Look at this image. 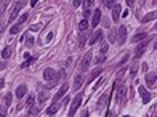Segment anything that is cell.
I'll return each instance as SVG.
<instances>
[{
    "label": "cell",
    "instance_id": "cell-1",
    "mask_svg": "<svg viewBox=\"0 0 157 117\" xmlns=\"http://www.w3.org/2000/svg\"><path fill=\"white\" fill-rule=\"evenodd\" d=\"M82 98H83V95H82V93H78V95L74 96V101H72L71 109H69V117H74V116H76L77 109L80 108V104H82Z\"/></svg>",
    "mask_w": 157,
    "mask_h": 117
},
{
    "label": "cell",
    "instance_id": "cell-2",
    "mask_svg": "<svg viewBox=\"0 0 157 117\" xmlns=\"http://www.w3.org/2000/svg\"><path fill=\"white\" fill-rule=\"evenodd\" d=\"M91 58H93V53H91V51H87L85 56L82 58V64H80V71L82 72L88 71V67H90V64H91Z\"/></svg>",
    "mask_w": 157,
    "mask_h": 117
},
{
    "label": "cell",
    "instance_id": "cell-3",
    "mask_svg": "<svg viewBox=\"0 0 157 117\" xmlns=\"http://www.w3.org/2000/svg\"><path fill=\"white\" fill-rule=\"evenodd\" d=\"M67 90H69V85H67V84H63V85H61V88L56 91V95L53 96V103H58L59 99H63L64 95L67 93Z\"/></svg>",
    "mask_w": 157,
    "mask_h": 117
},
{
    "label": "cell",
    "instance_id": "cell-4",
    "mask_svg": "<svg viewBox=\"0 0 157 117\" xmlns=\"http://www.w3.org/2000/svg\"><path fill=\"white\" fill-rule=\"evenodd\" d=\"M43 79H45V80H58L59 77H58V74H56L53 69L47 67V69L43 71Z\"/></svg>",
    "mask_w": 157,
    "mask_h": 117
},
{
    "label": "cell",
    "instance_id": "cell-5",
    "mask_svg": "<svg viewBox=\"0 0 157 117\" xmlns=\"http://www.w3.org/2000/svg\"><path fill=\"white\" fill-rule=\"evenodd\" d=\"M125 95H127V87H125V85H119L117 91H115V99L122 103L124 98H125Z\"/></svg>",
    "mask_w": 157,
    "mask_h": 117
},
{
    "label": "cell",
    "instance_id": "cell-6",
    "mask_svg": "<svg viewBox=\"0 0 157 117\" xmlns=\"http://www.w3.org/2000/svg\"><path fill=\"white\" fill-rule=\"evenodd\" d=\"M156 80H157V75L154 72H148V74H146V85H148L149 88L156 87Z\"/></svg>",
    "mask_w": 157,
    "mask_h": 117
},
{
    "label": "cell",
    "instance_id": "cell-7",
    "mask_svg": "<svg viewBox=\"0 0 157 117\" xmlns=\"http://www.w3.org/2000/svg\"><path fill=\"white\" fill-rule=\"evenodd\" d=\"M149 40H151V37H146L144 42H141L138 47H136V51H135V56H136V58H139L143 53H144V48H146V45L149 43Z\"/></svg>",
    "mask_w": 157,
    "mask_h": 117
},
{
    "label": "cell",
    "instance_id": "cell-8",
    "mask_svg": "<svg viewBox=\"0 0 157 117\" xmlns=\"http://www.w3.org/2000/svg\"><path fill=\"white\" fill-rule=\"evenodd\" d=\"M100 19H101V10L96 8L93 11V18H91V27H96L100 24Z\"/></svg>",
    "mask_w": 157,
    "mask_h": 117
},
{
    "label": "cell",
    "instance_id": "cell-9",
    "mask_svg": "<svg viewBox=\"0 0 157 117\" xmlns=\"http://www.w3.org/2000/svg\"><path fill=\"white\" fill-rule=\"evenodd\" d=\"M138 91H139V96H141V99H143V103H144V104L151 101V95H149V91L146 90L144 87H139Z\"/></svg>",
    "mask_w": 157,
    "mask_h": 117
},
{
    "label": "cell",
    "instance_id": "cell-10",
    "mask_svg": "<svg viewBox=\"0 0 157 117\" xmlns=\"http://www.w3.org/2000/svg\"><path fill=\"white\" fill-rule=\"evenodd\" d=\"M125 40H127V27L120 26V27H119V43L122 45Z\"/></svg>",
    "mask_w": 157,
    "mask_h": 117
},
{
    "label": "cell",
    "instance_id": "cell-11",
    "mask_svg": "<svg viewBox=\"0 0 157 117\" xmlns=\"http://www.w3.org/2000/svg\"><path fill=\"white\" fill-rule=\"evenodd\" d=\"M82 84H83V75L78 74V75H76V79H74V85H72V88H74V90H78V88L82 87Z\"/></svg>",
    "mask_w": 157,
    "mask_h": 117
},
{
    "label": "cell",
    "instance_id": "cell-12",
    "mask_svg": "<svg viewBox=\"0 0 157 117\" xmlns=\"http://www.w3.org/2000/svg\"><path fill=\"white\" fill-rule=\"evenodd\" d=\"M101 72H103V69H101V67H96V69H95V71L90 74V77H88V84H91V82H93L96 77H100Z\"/></svg>",
    "mask_w": 157,
    "mask_h": 117
},
{
    "label": "cell",
    "instance_id": "cell-13",
    "mask_svg": "<svg viewBox=\"0 0 157 117\" xmlns=\"http://www.w3.org/2000/svg\"><path fill=\"white\" fill-rule=\"evenodd\" d=\"M19 10H21V3H16V6H15V8H13L11 15H10V23H13V21H15V19H16V16H18Z\"/></svg>",
    "mask_w": 157,
    "mask_h": 117
},
{
    "label": "cell",
    "instance_id": "cell-14",
    "mask_svg": "<svg viewBox=\"0 0 157 117\" xmlns=\"http://www.w3.org/2000/svg\"><path fill=\"white\" fill-rule=\"evenodd\" d=\"M27 93V87L26 85H19L18 88H16V98H23Z\"/></svg>",
    "mask_w": 157,
    "mask_h": 117
},
{
    "label": "cell",
    "instance_id": "cell-15",
    "mask_svg": "<svg viewBox=\"0 0 157 117\" xmlns=\"http://www.w3.org/2000/svg\"><path fill=\"white\" fill-rule=\"evenodd\" d=\"M120 5H115L114 8H112V19L114 21H119V18H120Z\"/></svg>",
    "mask_w": 157,
    "mask_h": 117
},
{
    "label": "cell",
    "instance_id": "cell-16",
    "mask_svg": "<svg viewBox=\"0 0 157 117\" xmlns=\"http://www.w3.org/2000/svg\"><path fill=\"white\" fill-rule=\"evenodd\" d=\"M58 109H59V104H58V103H53V104L47 109V114H48V116H54L58 112Z\"/></svg>",
    "mask_w": 157,
    "mask_h": 117
},
{
    "label": "cell",
    "instance_id": "cell-17",
    "mask_svg": "<svg viewBox=\"0 0 157 117\" xmlns=\"http://www.w3.org/2000/svg\"><path fill=\"white\" fill-rule=\"evenodd\" d=\"M156 18H157V11H151V13H148L146 16H143L141 21L143 23H149V21H152V19H156Z\"/></svg>",
    "mask_w": 157,
    "mask_h": 117
},
{
    "label": "cell",
    "instance_id": "cell-18",
    "mask_svg": "<svg viewBox=\"0 0 157 117\" xmlns=\"http://www.w3.org/2000/svg\"><path fill=\"white\" fill-rule=\"evenodd\" d=\"M101 37H103V32H101V30H96V32L93 34V37L90 39V45H95V43L101 39Z\"/></svg>",
    "mask_w": 157,
    "mask_h": 117
},
{
    "label": "cell",
    "instance_id": "cell-19",
    "mask_svg": "<svg viewBox=\"0 0 157 117\" xmlns=\"http://www.w3.org/2000/svg\"><path fill=\"white\" fill-rule=\"evenodd\" d=\"M146 37H148V34H146V32H138V34H136V35L132 39V42H133V43H136V42H141V40H144Z\"/></svg>",
    "mask_w": 157,
    "mask_h": 117
},
{
    "label": "cell",
    "instance_id": "cell-20",
    "mask_svg": "<svg viewBox=\"0 0 157 117\" xmlns=\"http://www.w3.org/2000/svg\"><path fill=\"white\" fill-rule=\"evenodd\" d=\"M11 51H13L11 47H5V48L2 50V58H3V60H8L10 55H11Z\"/></svg>",
    "mask_w": 157,
    "mask_h": 117
},
{
    "label": "cell",
    "instance_id": "cell-21",
    "mask_svg": "<svg viewBox=\"0 0 157 117\" xmlns=\"http://www.w3.org/2000/svg\"><path fill=\"white\" fill-rule=\"evenodd\" d=\"M34 103H35V96L34 95H29L27 96V101H26V108H34Z\"/></svg>",
    "mask_w": 157,
    "mask_h": 117
},
{
    "label": "cell",
    "instance_id": "cell-22",
    "mask_svg": "<svg viewBox=\"0 0 157 117\" xmlns=\"http://www.w3.org/2000/svg\"><path fill=\"white\" fill-rule=\"evenodd\" d=\"M87 29H88V21L87 19H82V21L78 23V30L83 32V30H87Z\"/></svg>",
    "mask_w": 157,
    "mask_h": 117
},
{
    "label": "cell",
    "instance_id": "cell-23",
    "mask_svg": "<svg viewBox=\"0 0 157 117\" xmlns=\"http://www.w3.org/2000/svg\"><path fill=\"white\" fill-rule=\"evenodd\" d=\"M95 5V0H83V6H85V10H90L91 11V6Z\"/></svg>",
    "mask_w": 157,
    "mask_h": 117
},
{
    "label": "cell",
    "instance_id": "cell-24",
    "mask_svg": "<svg viewBox=\"0 0 157 117\" xmlns=\"http://www.w3.org/2000/svg\"><path fill=\"white\" fill-rule=\"evenodd\" d=\"M85 40H87V34H80V37H78V48L83 47Z\"/></svg>",
    "mask_w": 157,
    "mask_h": 117
},
{
    "label": "cell",
    "instance_id": "cell-25",
    "mask_svg": "<svg viewBox=\"0 0 157 117\" xmlns=\"http://www.w3.org/2000/svg\"><path fill=\"white\" fill-rule=\"evenodd\" d=\"M21 27H23V24H16V26H13L11 29H10V34H18L19 30H21Z\"/></svg>",
    "mask_w": 157,
    "mask_h": 117
},
{
    "label": "cell",
    "instance_id": "cell-26",
    "mask_svg": "<svg viewBox=\"0 0 157 117\" xmlns=\"http://www.w3.org/2000/svg\"><path fill=\"white\" fill-rule=\"evenodd\" d=\"M117 5V0H106V6H107V8H114V6Z\"/></svg>",
    "mask_w": 157,
    "mask_h": 117
},
{
    "label": "cell",
    "instance_id": "cell-27",
    "mask_svg": "<svg viewBox=\"0 0 157 117\" xmlns=\"http://www.w3.org/2000/svg\"><path fill=\"white\" fill-rule=\"evenodd\" d=\"M11 98H13L11 93H6V95H5V106H10V104H11Z\"/></svg>",
    "mask_w": 157,
    "mask_h": 117
},
{
    "label": "cell",
    "instance_id": "cell-28",
    "mask_svg": "<svg viewBox=\"0 0 157 117\" xmlns=\"http://www.w3.org/2000/svg\"><path fill=\"white\" fill-rule=\"evenodd\" d=\"M27 18H29V15H27V13H24V15H21V18L18 19V24H24V21H26Z\"/></svg>",
    "mask_w": 157,
    "mask_h": 117
},
{
    "label": "cell",
    "instance_id": "cell-29",
    "mask_svg": "<svg viewBox=\"0 0 157 117\" xmlns=\"http://www.w3.org/2000/svg\"><path fill=\"white\" fill-rule=\"evenodd\" d=\"M47 99V95H45V91H42V93H39V103L40 104H42L43 101H45Z\"/></svg>",
    "mask_w": 157,
    "mask_h": 117
},
{
    "label": "cell",
    "instance_id": "cell-30",
    "mask_svg": "<svg viewBox=\"0 0 157 117\" xmlns=\"http://www.w3.org/2000/svg\"><path fill=\"white\" fill-rule=\"evenodd\" d=\"M107 48H109L107 43H106V42H101V48H100L101 53H106V51H107Z\"/></svg>",
    "mask_w": 157,
    "mask_h": 117
},
{
    "label": "cell",
    "instance_id": "cell-31",
    "mask_svg": "<svg viewBox=\"0 0 157 117\" xmlns=\"http://www.w3.org/2000/svg\"><path fill=\"white\" fill-rule=\"evenodd\" d=\"M0 117H6V106H0Z\"/></svg>",
    "mask_w": 157,
    "mask_h": 117
},
{
    "label": "cell",
    "instance_id": "cell-32",
    "mask_svg": "<svg viewBox=\"0 0 157 117\" xmlns=\"http://www.w3.org/2000/svg\"><path fill=\"white\" fill-rule=\"evenodd\" d=\"M39 112H40V111H39V109H37V108H30L29 114H30V116H37V114H39Z\"/></svg>",
    "mask_w": 157,
    "mask_h": 117
},
{
    "label": "cell",
    "instance_id": "cell-33",
    "mask_svg": "<svg viewBox=\"0 0 157 117\" xmlns=\"http://www.w3.org/2000/svg\"><path fill=\"white\" fill-rule=\"evenodd\" d=\"M103 61H106V56H98L96 60H95V63H96V64H101Z\"/></svg>",
    "mask_w": 157,
    "mask_h": 117
},
{
    "label": "cell",
    "instance_id": "cell-34",
    "mask_svg": "<svg viewBox=\"0 0 157 117\" xmlns=\"http://www.w3.org/2000/svg\"><path fill=\"white\" fill-rule=\"evenodd\" d=\"M26 45H27V47H32V45H34V39H32V37H27Z\"/></svg>",
    "mask_w": 157,
    "mask_h": 117
},
{
    "label": "cell",
    "instance_id": "cell-35",
    "mask_svg": "<svg viewBox=\"0 0 157 117\" xmlns=\"http://www.w3.org/2000/svg\"><path fill=\"white\" fill-rule=\"evenodd\" d=\"M82 2H83V0H74V6H77V8H78V6L82 5Z\"/></svg>",
    "mask_w": 157,
    "mask_h": 117
},
{
    "label": "cell",
    "instance_id": "cell-36",
    "mask_svg": "<svg viewBox=\"0 0 157 117\" xmlns=\"http://www.w3.org/2000/svg\"><path fill=\"white\" fill-rule=\"evenodd\" d=\"M130 74H132V75H135V74H136V64H133V66H132V69H130Z\"/></svg>",
    "mask_w": 157,
    "mask_h": 117
},
{
    "label": "cell",
    "instance_id": "cell-37",
    "mask_svg": "<svg viewBox=\"0 0 157 117\" xmlns=\"http://www.w3.org/2000/svg\"><path fill=\"white\" fill-rule=\"evenodd\" d=\"M32 61H34V58H30V60H27V61H26V63H23V67H26V66H29V64H30V63H32Z\"/></svg>",
    "mask_w": 157,
    "mask_h": 117
},
{
    "label": "cell",
    "instance_id": "cell-38",
    "mask_svg": "<svg viewBox=\"0 0 157 117\" xmlns=\"http://www.w3.org/2000/svg\"><path fill=\"white\" fill-rule=\"evenodd\" d=\"M125 2H127V5H133V3H135V0H125Z\"/></svg>",
    "mask_w": 157,
    "mask_h": 117
},
{
    "label": "cell",
    "instance_id": "cell-39",
    "mask_svg": "<svg viewBox=\"0 0 157 117\" xmlns=\"http://www.w3.org/2000/svg\"><path fill=\"white\" fill-rule=\"evenodd\" d=\"M30 29H32V30H39V29H40V26H32Z\"/></svg>",
    "mask_w": 157,
    "mask_h": 117
},
{
    "label": "cell",
    "instance_id": "cell-40",
    "mask_svg": "<svg viewBox=\"0 0 157 117\" xmlns=\"http://www.w3.org/2000/svg\"><path fill=\"white\" fill-rule=\"evenodd\" d=\"M37 2H39V0H30V5L35 6V3H37Z\"/></svg>",
    "mask_w": 157,
    "mask_h": 117
},
{
    "label": "cell",
    "instance_id": "cell-41",
    "mask_svg": "<svg viewBox=\"0 0 157 117\" xmlns=\"http://www.w3.org/2000/svg\"><path fill=\"white\" fill-rule=\"evenodd\" d=\"M82 117H88V111H83V112H82Z\"/></svg>",
    "mask_w": 157,
    "mask_h": 117
},
{
    "label": "cell",
    "instance_id": "cell-42",
    "mask_svg": "<svg viewBox=\"0 0 157 117\" xmlns=\"http://www.w3.org/2000/svg\"><path fill=\"white\" fill-rule=\"evenodd\" d=\"M3 84H5V80H3V79H0V88L3 87Z\"/></svg>",
    "mask_w": 157,
    "mask_h": 117
},
{
    "label": "cell",
    "instance_id": "cell-43",
    "mask_svg": "<svg viewBox=\"0 0 157 117\" xmlns=\"http://www.w3.org/2000/svg\"><path fill=\"white\" fill-rule=\"evenodd\" d=\"M152 111H156V112H157V104L154 106V109H152Z\"/></svg>",
    "mask_w": 157,
    "mask_h": 117
},
{
    "label": "cell",
    "instance_id": "cell-44",
    "mask_svg": "<svg viewBox=\"0 0 157 117\" xmlns=\"http://www.w3.org/2000/svg\"><path fill=\"white\" fill-rule=\"evenodd\" d=\"M154 50H157V42L154 43Z\"/></svg>",
    "mask_w": 157,
    "mask_h": 117
},
{
    "label": "cell",
    "instance_id": "cell-45",
    "mask_svg": "<svg viewBox=\"0 0 157 117\" xmlns=\"http://www.w3.org/2000/svg\"><path fill=\"white\" fill-rule=\"evenodd\" d=\"M156 30H157V23H156Z\"/></svg>",
    "mask_w": 157,
    "mask_h": 117
},
{
    "label": "cell",
    "instance_id": "cell-46",
    "mask_svg": "<svg viewBox=\"0 0 157 117\" xmlns=\"http://www.w3.org/2000/svg\"><path fill=\"white\" fill-rule=\"evenodd\" d=\"M124 117H130V116H124Z\"/></svg>",
    "mask_w": 157,
    "mask_h": 117
}]
</instances>
